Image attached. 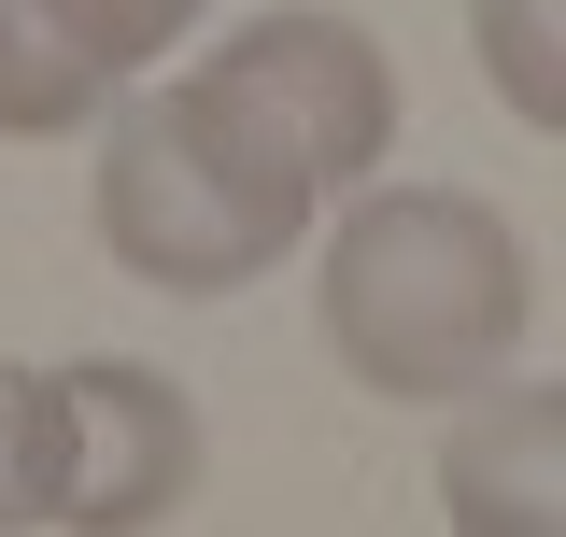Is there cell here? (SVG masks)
I'll use <instances>...</instances> for the list:
<instances>
[{"label": "cell", "instance_id": "7", "mask_svg": "<svg viewBox=\"0 0 566 537\" xmlns=\"http://www.w3.org/2000/svg\"><path fill=\"white\" fill-rule=\"evenodd\" d=\"M482 71L524 128H566V57H553V0H482Z\"/></svg>", "mask_w": 566, "mask_h": 537}, {"label": "cell", "instance_id": "5", "mask_svg": "<svg viewBox=\"0 0 566 537\" xmlns=\"http://www.w3.org/2000/svg\"><path fill=\"white\" fill-rule=\"evenodd\" d=\"M439 509H453V537H553V509H566V397L553 382H495L439 439Z\"/></svg>", "mask_w": 566, "mask_h": 537}, {"label": "cell", "instance_id": "6", "mask_svg": "<svg viewBox=\"0 0 566 537\" xmlns=\"http://www.w3.org/2000/svg\"><path fill=\"white\" fill-rule=\"evenodd\" d=\"M114 71L71 43L43 0H0V141H57V128H99Z\"/></svg>", "mask_w": 566, "mask_h": 537}, {"label": "cell", "instance_id": "9", "mask_svg": "<svg viewBox=\"0 0 566 537\" xmlns=\"http://www.w3.org/2000/svg\"><path fill=\"white\" fill-rule=\"evenodd\" d=\"M29 495H43V368L0 354V524H29Z\"/></svg>", "mask_w": 566, "mask_h": 537}, {"label": "cell", "instance_id": "2", "mask_svg": "<svg viewBox=\"0 0 566 537\" xmlns=\"http://www.w3.org/2000/svg\"><path fill=\"white\" fill-rule=\"evenodd\" d=\"M312 312H326V354L368 397H468L538 326V255L468 185H368L326 227Z\"/></svg>", "mask_w": 566, "mask_h": 537}, {"label": "cell", "instance_id": "8", "mask_svg": "<svg viewBox=\"0 0 566 537\" xmlns=\"http://www.w3.org/2000/svg\"><path fill=\"white\" fill-rule=\"evenodd\" d=\"M43 14H57L71 43H85V57L114 71V85H128L142 57H170V43H185V29H199L212 0H43Z\"/></svg>", "mask_w": 566, "mask_h": 537}, {"label": "cell", "instance_id": "3", "mask_svg": "<svg viewBox=\"0 0 566 537\" xmlns=\"http://www.w3.org/2000/svg\"><path fill=\"white\" fill-rule=\"evenodd\" d=\"M199 397L142 354H85L43 382V495L29 524L71 537H128V524H185L199 509Z\"/></svg>", "mask_w": 566, "mask_h": 537}, {"label": "cell", "instance_id": "4", "mask_svg": "<svg viewBox=\"0 0 566 537\" xmlns=\"http://www.w3.org/2000/svg\"><path fill=\"white\" fill-rule=\"evenodd\" d=\"M212 71H227V85L312 156V185H368L382 141H397V57H382L354 14L270 0V14H241V29L212 43Z\"/></svg>", "mask_w": 566, "mask_h": 537}, {"label": "cell", "instance_id": "1", "mask_svg": "<svg viewBox=\"0 0 566 537\" xmlns=\"http://www.w3.org/2000/svg\"><path fill=\"white\" fill-rule=\"evenodd\" d=\"M312 156L227 85V71H185V85H142V99H99V255L156 283V297H241L255 268H283L312 241Z\"/></svg>", "mask_w": 566, "mask_h": 537}]
</instances>
